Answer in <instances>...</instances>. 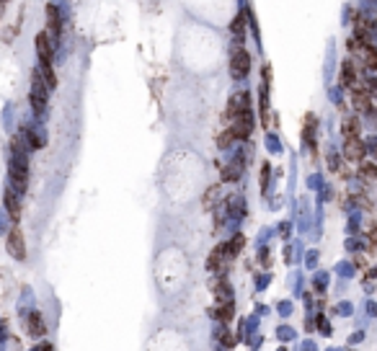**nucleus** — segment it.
I'll use <instances>...</instances> for the list:
<instances>
[{
	"mask_svg": "<svg viewBox=\"0 0 377 351\" xmlns=\"http://www.w3.org/2000/svg\"><path fill=\"white\" fill-rule=\"evenodd\" d=\"M250 72V55L243 49V44H233L230 52V75L235 80H243V77Z\"/></svg>",
	"mask_w": 377,
	"mask_h": 351,
	"instance_id": "nucleus-1",
	"label": "nucleus"
},
{
	"mask_svg": "<svg viewBox=\"0 0 377 351\" xmlns=\"http://www.w3.org/2000/svg\"><path fill=\"white\" fill-rule=\"evenodd\" d=\"M8 176H11V186H13L16 191H23V188H26V183H29L26 155H13L11 168H8Z\"/></svg>",
	"mask_w": 377,
	"mask_h": 351,
	"instance_id": "nucleus-2",
	"label": "nucleus"
},
{
	"mask_svg": "<svg viewBox=\"0 0 377 351\" xmlns=\"http://www.w3.org/2000/svg\"><path fill=\"white\" fill-rule=\"evenodd\" d=\"M6 248H8V253H11L16 261H23V258H26V240H23V232H21L18 225H13V230L8 232Z\"/></svg>",
	"mask_w": 377,
	"mask_h": 351,
	"instance_id": "nucleus-3",
	"label": "nucleus"
},
{
	"mask_svg": "<svg viewBox=\"0 0 377 351\" xmlns=\"http://www.w3.org/2000/svg\"><path fill=\"white\" fill-rule=\"evenodd\" d=\"M228 251H225V246H217L212 253H209V258H207V271L209 274H215V277H222L225 274V268H228Z\"/></svg>",
	"mask_w": 377,
	"mask_h": 351,
	"instance_id": "nucleus-4",
	"label": "nucleus"
},
{
	"mask_svg": "<svg viewBox=\"0 0 377 351\" xmlns=\"http://www.w3.org/2000/svg\"><path fill=\"white\" fill-rule=\"evenodd\" d=\"M364 155H367V145L359 137H346V142H344V158L349 163H362Z\"/></svg>",
	"mask_w": 377,
	"mask_h": 351,
	"instance_id": "nucleus-5",
	"label": "nucleus"
},
{
	"mask_svg": "<svg viewBox=\"0 0 377 351\" xmlns=\"http://www.w3.org/2000/svg\"><path fill=\"white\" fill-rule=\"evenodd\" d=\"M243 111H250V93L248 91H238L228 101V116L230 119H235V116L243 114Z\"/></svg>",
	"mask_w": 377,
	"mask_h": 351,
	"instance_id": "nucleus-6",
	"label": "nucleus"
},
{
	"mask_svg": "<svg viewBox=\"0 0 377 351\" xmlns=\"http://www.w3.org/2000/svg\"><path fill=\"white\" fill-rule=\"evenodd\" d=\"M47 29H49V36L55 42L62 36V16H60L55 3H47Z\"/></svg>",
	"mask_w": 377,
	"mask_h": 351,
	"instance_id": "nucleus-7",
	"label": "nucleus"
},
{
	"mask_svg": "<svg viewBox=\"0 0 377 351\" xmlns=\"http://www.w3.org/2000/svg\"><path fill=\"white\" fill-rule=\"evenodd\" d=\"M49 86H47V80H44V75H41V70H34L31 72V98H41V101H47V96H49Z\"/></svg>",
	"mask_w": 377,
	"mask_h": 351,
	"instance_id": "nucleus-8",
	"label": "nucleus"
},
{
	"mask_svg": "<svg viewBox=\"0 0 377 351\" xmlns=\"http://www.w3.org/2000/svg\"><path fill=\"white\" fill-rule=\"evenodd\" d=\"M52 52H55V44L49 34H36V55H39V62H52Z\"/></svg>",
	"mask_w": 377,
	"mask_h": 351,
	"instance_id": "nucleus-9",
	"label": "nucleus"
},
{
	"mask_svg": "<svg viewBox=\"0 0 377 351\" xmlns=\"http://www.w3.org/2000/svg\"><path fill=\"white\" fill-rule=\"evenodd\" d=\"M3 202H6L8 217L18 225V220H21V204H18V197H16V188H13V186H8V188L3 191Z\"/></svg>",
	"mask_w": 377,
	"mask_h": 351,
	"instance_id": "nucleus-10",
	"label": "nucleus"
},
{
	"mask_svg": "<svg viewBox=\"0 0 377 351\" xmlns=\"http://www.w3.org/2000/svg\"><path fill=\"white\" fill-rule=\"evenodd\" d=\"M351 106H354L357 114H369L372 111V96H369V91L351 88Z\"/></svg>",
	"mask_w": 377,
	"mask_h": 351,
	"instance_id": "nucleus-11",
	"label": "nucleus"
},
{
	"mask_svg": "<svg viewBox=\"0 0 377 351\" xmlns=\"http://www.w3.org/2000/svg\"><path fill=\"white\" fill-rule=\"evenodd\" d=\"M212 315H215L220 323H230V320L235 318V302H233V297L217 302V307H212Z\"/></svg>",
	"mask_w": 377,
	"mask_h": 351,
	"instance_id": "nucleus-12",
	"label": "nucleus"
},
{
	"mask_svg": "<svg viewBox=\"0 0 377 351\" xmlns=\"http://www.w3.org/2000/svg\"><path fill=\"white\" fill-rule=\"evenodd\" d=\"M339 80H341V86H346V88H351V86L359 80V75H357V65H354L351 60H346V62L341 65V75H339Z\"/></svg>",
	"mask_w": 377,
	"mask_h": 351,
	"instance_id": "nucleus-13",
	"label": "nucleus"
},
{
	"mask_svg": "<svg viewBox=\"0 0 377 351\" xmlns=\"http://www.w3.org/2000/svg\"><path fill=\"white\" fill-rule=\"evenodd\" d=\"M212 292H215V297H217V302H222V300H230V282L225 279V274L222 277H217L215 282H212Z\"/></svg>",
	"mask_w": 377,
	"mask_h": 351,
	"instance_id": "nucleus-14",
	"label": "nucleus"
},
{
	"mask_svg": "<svg viewBox=\"0 0 377 351\" xmlns=\"http://www.w3.org/2000/svg\"><path fill=\"white\" fill-rule=\"evenodd\" d=\"M47 328H44V320H41L39 313H29V336L39 338V336H44Z\"/></svg>",
	"mask_w": 377,
	"mask_h": 351,
	"instance_id": "nucleus-15",
	"label": "nucleus"
},
{
	"mask_svg": "<svg viewBox=\"0 0 377 351\" xmlns=\"http://www.w3.org/2000/svg\"><path fill=\"white\" fill-rule=\"evenodd\" d=\"M357 57L364 62V67H369V70H374V72H377V49H374V44H367V47H364Z\"/></svg>",
	"mask_w": 377,
	"mask_h": 351,
	"instance_id": "nucleus-16",
	"label": "nucleus"
},
{
	"mask_svg": "<svg viewBox=\"0 0 377 351\" xmlns=\"http://www.w3.org/2000/svg\"><path fill=\"white\" fill-rule=\"evenodd\" d=\"M240 166H243V158H238L230 166H225L222 168V181H238L240 178Z\"/></svg>",
	"mask_w": 377,
	"mask_h": 351,
	"instance_id": "nucleus-17",
	"label": "nucleus"
},
{
	"mask_svg": "<svg viewBox=\"0 0 377 351\" xmlns=\"http://www.w3.org/2000/svg\"><path fill=\"white\" fill-rule=\"evenodd\" d=\"M230 31H233V36H235V42H233V44H243V34H245V18H243V16H235V18H233V23H230Z\"/></svg>",
	"mask_w": 377,
	"mask_h": 351,
	"instance_id": "nucleus-18",
	"label": "nucleus"
},
{
	"mask_svg": "<svg viewBox=\"0 0 377 351\" xmlns=\"http://www.w3.org/2000/svg\"><path fill=\"white\" fill-rule=\"evenodd\" d=\"M341 132H344V137H359V119L346 116L344 124H341Z\"/></svg>",
	"mask_w": 377,
	"mask_h": 351,
	"instance_id": "nucleus-19",
	"label": "nucleus"
},
{
	"mask_svg": "<svg viewBox=\"0 0 377 351\" xmlns=\"http://www.w3.org/2000/svg\"><path fill=\"white\" fill-rule=\"evenodd\" d=\"M243 246H245V238L238 232V235H235L233 240H228V243H225V251H228V256L233 258V256H238V253L243 251Z\"/></svg>",
	"mask_w": 377,
	"mask_h": 351,
	"instance_id": "nucleus-20",
	"label": "nucleus"
},
{
	"mask_svg": "<svg viewBox=\"0 0 377 351\" xmlns=\"http://www.w3.org/2000/svg\"><path fill=\"white\" fill-rule=\"evenodd\" d=\"M217 199H220V186L215 183V186H209V188H207V194H204V199H202L204 209H212Z\"/></svg>",
	"mask_w": 377,
	"mask_h": 351,
	"instance_id": "nucleus-21",
	"label": "nucleus"
},
{
	"mask_svg": "<svg viewBox=\"0 0 377 351\" xmlns=\"http://www.w3.org/2000/svg\"><path fill=\"white\" fill-rule=\"evenodd\" d=\"M39 70H41V75H44V80H47V86L55 91L57 88V77H55V70H52V62H39Z\"/></svg>",
	"mask_w": 377,
	"mask_h": 351,
	"instance_id": "nucleus-22",
	"label": "nucleus"
},
{
	"mask_svg": "<svg viewBox=\"0 0 377 351\" xmlns=\"http://www.w3.org/2000/svg\"><path fill=\"white\" fill-rule=\"evenodd\" d=\"M359 176H362L367 183L377 181V163H362V168H359Z\"/></svg>",
	"mask_w": 377,
	"mask_h": 351,
	"instance_id": "nucleus-23",
	"label": "nucleus"
},
{
	"mask_svg": "<svg viewBox=\"0 0 377 351\" xmlns=\"http://www.w3.org/2000/svg\"><path fill=\"white\" fill-rule=\"evenodd\" d=\"M233 142H238V140H235V134H233V129L228 127V129H225V132H222V134L217 137V147H220V150H228V147H230Z\"/></svg>",
	"mask_w": 377,
	"mask_h": 351,
	"instance_id": "nucleus-24",
	"label": "nucleus"
},
{
	"mask_svg": "<svg viewBox=\"0 0 377 351\" xmlns=\"http://www.w3.org/2000/svg\"><path fill=\"white\" fill-rule=\"evenodd\" d=\"M310 134L315 137V119H313V116H308V122H305V129H303V140H305V142H310Z\"/></svg>",
	"mask_w": 377,
	"mask_h": 351,
	"instance_id": "nucleus-25",
	"label": "nucleus"
},
{
	"mask_svg": "<svg viewBox=\"0 0 377 351\" xmlns=\"http://www.w3.org/2000/svg\"><path fill=\"white\" fill-rule=\"evenodd\" d=\"M269 171H271V166L266 163V166L261 168V191H266V188H269Z\"/></svg>",
	"mask_w": 377,
	"mask_h": 351,
	"instance_id": "nucleus-26",
	"label": "nucleus"
},
{
	"mask_svg": "<svg viewBox=\"0 0 377 351\" xmlns=\"http://www.w3.org/2000/svg\"><path fill=\"white\" fill-rule=\"evenodd\" d=\"M367 91H369V96H372V98H377V77H374V75H369V77H367Z\"/></svg>",
	"mask_w": 377,
	"mask_h": 351,
	"instance_id": "nucleus-27",
	"label": "nucleus"
},
{
	"mask_svg": "<svg viewBox=\"0 0 377 351\" xmlns=\"http://www.w3.org/2000/svg\"><path fill=\"white\" fill-rule=\"evenodd\" d=\"M367 150H372V152L377 155V137H372V140H369V145H367Z\"/></svg>",
	"mask_w": 377,
	"mask_h": 351,
	"instance_id": "nucleus-28",
	"label": "nucleus"
}]
</instances>
